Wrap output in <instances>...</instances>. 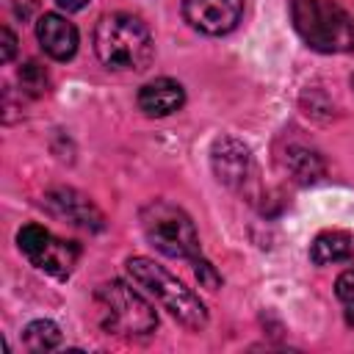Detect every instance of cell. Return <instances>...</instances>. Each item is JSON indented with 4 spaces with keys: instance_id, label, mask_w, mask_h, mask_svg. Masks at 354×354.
Wrapping results in <instances>:
<instances>
[{
    "instance_id": "obj_15",
    "label": "cell",
    "mask_w": 354,
    "mask_h": 354,
    "mask_svg": "<svg viewBox=\"0 0 354 354\" xmlns=\"http://www.w3.org/2000/svg\"><path fill=\"white\" fill-rule=\"evenodd\" d=\"M19 86H22L25 94L41 97L47 91V86H50V77H47L44 66H39L36 61H28V64L19 66Z\"/></svg>"
},
{
    "instance_id": "obj_18",
    "label": "cell",
    "mask_w": 354,
    "mask_h": 354,
    "mask_svg": "<svg viewBox=\"0 0 354 354\" xmlns=\"http://www.w3.org/2000/svg\"><path fill=\"white\" fill-rule=\"evenodd\" d=\"M0 41H3V44H0V61L8 64V61L14 58V53H17V36H14L8 28H3V30H0Z\"/></svg>"
},
{
    "instance_id": "obj_19",
    "label": "cell",
    "mask_w": 354,
    "mask_h": 354,
    "mask_svg": "<svg viewBox=\"0 0 354 354\" xmlns=\"http://www.w3.org/2000/svg\"><path fill=\"white\" fill-rule=\"evenodd\" d=\"M55 3H58L64 11H80V8H83L88 0H55Z\"/></svg>"
},
{
    "instance_id": "obj_20",
    "label": "cell",
    "mask_w": 354,
    "mask_h": 354,
    "mask_svg": "<svg viewBox=\"0 0 354 354\" xmlns=\"http://www.w3.org/2000/svg\"><path fill=\"white\" fill-rule=\"evenodd\" d=\"M351 88H354V75H351Z\"/></svg>"
},
{
    "instance_id": "obj_2",
    "label": "cell",
    "mask_w": 354,
    "mask_h": 354,
    "mask_svg": "<svg viewBox=\"0 0 354 354\" xmlns=\"http://www.w3.org/2000/svg\"><path fill=\"white\" fill-rule=\"evenodd\" d=\"M296 33L318 53L354 50V17L332 0H290Z\"/></svg>"
},
{
    "instance_id": "obj_5",
    "label": "cell",
    "mask_w": 354,
    "mask_h": 354,
    "mask_svg": "<svg viewBox=\"0 0 354 354\" xmlns=\"http://www.w3.org/2000/svg\"><path fill=\"white\" fill-rule=\"evenodd\" d=\"M141 227L147 241L166 257H177V260L199 257V235L191 216L183 207L166 199H152L141 210Z\"/></svg>"
},
{
    "instance_id": "obj_16",
    "label": "cell",
    "mask_w": 354,
    "mask_h": 354,
    "mask_svg": "<svg viewBox=\"0 0 354 354\" xmlns=\"http://www.w3.org/2000/svg\"><path fill=\"white\" fill-rule=\"evenodd\" d=\"M335 293H337V299L343 301V307L348 310V315L354 318V268H348V271H343V274L337 277Z\"/></svg>"
},
{
    "instance_id": "obj_14",
    "label": "cell",
    "mask_w": 354,
    "mask_h": 354,
    "mask_svg": "<svg viewBox=\"0 0 354 354\" xmlns=\"http://www.w3.org/2000/svg\"><path fill=\"white\" fill-rule=\"evenodd\" d=\"M58 343H61V329L53 321L41 318V321L28 324V329H25V348L28 351H53Z\"/></svg>"
},
{
    "instance_id": "obj_11",
    "label": "cell",
    "mask_w": 354,
    "mask_h": 354,
    "mask_svg": "<svg viewBox=\"0 0 354 354\" xmlns=\"http://www.w3.org/2000/svg\"><path fill=\"white\" fill-rule=\"evenodd\" d=\"M136 102H138L141 113H147V116H169L183 108L185 88L171 77H158V80H149L141 86Z\"/></svg>"
},
{
    "instance_id": "obj_6",
    "label": "cell",
    "mask_w": 354,
    "mask_h": 354,
    "mask_svg": "<svg viewBox=\"0 0 354 354\" xmlns=\"http://www.w3.org/2000/svg\"><path fill=\"white\" fill-rule=\"evenodd\" d=\"M17 243H19L22 254L36 268H41L58 279H66L80 260V246L75 241L55 238L50 230L39 227V224H25L17 232Z\"/></svg>"
},
{
    "instance_id": "obj_4",
    "label": "cell",
    "mask_w": 354,
    "mask_h": 354,
    "mask_svg": "<svg viewBox=\"0 0 354 354\" xmlns=\"http://www.w3.org/2000/svg\"><path fill=\"white\" fill-rule=\"evenodd\" d=\"M97 321L108 335L119 337H147L158 326L155 307L127 282H105L94 293Z\"/></svg>"
},
{
    "instance_id": "obj_13",
    "label": "cell",
    "mask_w": 354,
    "mask_h": 354,
    "mask_svg": "<svg viewBox=\"0 0 354 354\" xmlns=\"http://www.w3.org/2000/svg\"><path fill=\"white\" fill-rule=\"evenodd\" d=\"M285 169H288V174H290L296 183H301V185H310V183L321 180L324 171H326L324 158H321L315 149L301 147V144H293V147L285 149Z\"/></svg>"
},
{
    "instance_id": "obj_17",
    "label": "cell",
    "mask_w": 354,
    "mask_h": 354,
    "mask_svg": "<svg viewBox=\"0 0 354 354\" xmlns=\"http://www.w3.org/2000/svg\"><path fill=\"white\" fill-rule=\"evenodd\" d=\"M194 271H196V279H199V285H205V288H210V290H218L221 288V274L205 260V257H194Z\"/></svg>"
},
{
    "instance_id": "obj_12",
    "label": "cell",
    "mask_w": 354,
    "mask_h": 354,
    "mask_svg": "<svg viewBox=\"0 0 354 354\" xmlns=\"http://www.w3.org/2000/svg\"><path fill=\"white\" fill-rule=\"evenodd\" d=\"M351 257H354V243H351V235L343 230H326V232L315 235V241L310 246V260L315 266L346 263Z\"/></svg>"
},
{
    "instance_id": "obj_1",
    "label": "cell",
    "mask_w": 354,
    "mask_h": 354,
    "mask_svg": "<svg viewBox=\"0 0 354 354\" xmlns=\"http://www.w3.org/2000/svg\"><path fill=\"white\" fill-rule=\"evenodd\" d=\"M94 53L108 69L141 72L155 55L149 28L133 14H108L97 22Z\"/></svg>"
},
{
    "instance_id": "obj_9",
    "label": "cell",
    "mask_w": 354,
    "mask_h": 354,
    "mask_svg": "<svg viewBox=\"0 0 354 354\" xmlns=\"http://www.w3.org/2000/svg\"><path fill=\"white\" fill-rule=\"evenodd\" d=\"M44 205L53 216L58 218H66L69 224L75 227H83V230H102V213L86 199L80 196L77 191L72 188H55L44 196Z\"/></svg>"
},
{
    "instance_id": "obj_3",
    "label": "cell",
    "mask_w": 354,
    "mask_h": 354,
    "mask_svg": "<svg viewBox=\"0 0 354 354\" xmlns=\"http://www.w3.org/2000/svg\"><path fill=\"white\" fill-rule=\"evenodd\" d=\"M127 274L138 288H144L155 301H160V307L169 310L183 326H188L194 332L207 326V310H205L202 299L194 290H188L177 277H171L163 266H158L155 260L130 257Z\"/></svg>"
},
{
    "instance_id": "obj_10",
    "label": "cell",
    "mask_w": 354,
    "mask_h": 354,
    "mask_svg": "<svg viewBox=\"0 0 354 354\" xmlns=\"http://www.w3.org/2000/svg\"><path fill=\"white\" fill-rule=\"evenodd\" d=\"M36 39L55 61H69L77 53V28L61 14H44L36 22Z\"/></svg>"
},
{
    "instance_id": "obj_8",
    "label": "cell",
    "mask_w": 354,
    "mask_h": 354,
    "mask_svg": "<svg viewBox=\"0 0 354 354\" xmlns=\"http://www.w3.org/2000/svg\"><path fill=\"white\" fill-rule=\"evenodd\" d=\"M183 14L191 28L207 36H221L241 22L243 0H183Z\"/></svg>"
},
{
    "instance_id": "obj_7",
    "label": "cell",
    "mask_w": 354,
    "mask_h": 354,
    "mask_svg": "<svg viewBox=\"0 0 354 354\" xmlns=\"http://www.w3.org/2000/svg\"><path fill=\"white\" fill-rule=\"evenodd\" d=\"M210 166H213V174L221 185L252 196V185H254L257 171H254L252 152L243 141H238L235 136H218L213 141V149H210Z\"/></svg>"
}]
</instances>
